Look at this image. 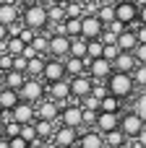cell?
Wrapping results in <instances>:
<instances>
[{
    "label": "cell",
    "instance_id": "1",
    "mask_svg": "<svg viewBox=\"0 0 146 148\" xmlns=\"http://www.w3.org/2000/svg\"><path fill=\"white\" fill-rule=\"evenodd\" d=\"M21 21L29 26V29H34V31H44L47 26H50V10H47V5L44 3H24V10H21Z\"/></svg>",
    "mask_w": 146,
    "mask_h": 148
},
{
    "label": "cell",
    "instance_id": "2",
    "mask_svg": "<svg viewBox=\"0 0 146 148\" xmlns=\"http://www.w3.org/2000/svg\"><path fill=\"white\" fill-rule=\"evenodd\" d=\"M107 88H110V94H115V96H120V99H128V96L136 91L133 73H120V70H115V73L107 78Z\"/></svg>",
    "mask_w": 146,
    "mask_h": 148
},
{
    "label": "cell",
    "instance_id": "3",
    "mask_svg": "<svg viewBox=\"0 0 146 148\" xmlns=\"http://www.w3.org/2000/svg\"><path fill=\"white\" fill-rule=\"evenodd\" d=\"M18 94H21V99L24 101H31V104H37V101H42L44 96H47V81L44 78H26L24 81V86L18 88Z\"/></svg>",
    "mask_w": 146,
    "mask_h": 148
},
{
    "label": "cell",
    "instance_id": "4",
    "mask_svg": "<svg viewBox=\"0 0 146 148\" xmlns=\"http://www.w3.org/2000/svg\"><path fill=\"white\" fill-rule=\"evenodd\" d=\"M57 122H60V125H68V127H78V130L86 127V125H84V107L78 104V99H71L68 104H63Z\"/></svg>",
    "mask_w": 146,
    "mask_h": 148
},
{
    "label": "cell",
    "instance_id": "5",
    "mask_svg": "<svg viewBox=\"0 0 146 148\" xmlns=\"http://www.w3.org/2000/svg\"><path fill=\"white\" fill-rule=\"evenodd\" d=\"M144 127H146V120L138 114V112H125V114H120V130L125 133V138L136 140L138 133H141Z\"/></svg>",
    "mask_w": 146,
    "mask_h": 148
},
{
    "label": "cell",
    "instance_id": "6",
    "mask_svg": "<svg viewBox=\"0 0 146 148\" xmlns=\"http://www.w3.org/2000/svg\"><path fill=\"white\" fill-rule=\"evenodd\" d=\"M138 3L136 0H118L115 3V18L118 21H123L125 26H133V23H138Z\"/></svg>",
    "mask_w": 146,
    "mask_h": 148
},
{
    "label": "cell",
    "instance_id": "7",
    "mask_svg": "<svg viewBox=\"0 0 146 148\" xmlns=\"http://www.w3.org/2000/svg\"><path fill=\"white\" fill-rule=\"evenodd\" d=\"M104 34V21L97 13H84L81 16V36L84 39H99Z\"/></svg>",
    "mask_w": 146,
    "mask_h": 148
},
{
    "label": "cell",
    "instance_id": "8",
    "mask_svg": "<svg viewBox=\"0 0 146 148\" xmlns=\"http://www.w3.org/2000/svg\"><path fill=\"white\" fill-rule=\"evenodd\" d=\"M42 78H44L47 83H55V81L68 78L65 60H60V57H47V60H44V73H42Z\"/></svg>",
    "mask_w": 146,
    "mask_h": 148
},
{
    "label": "cell",
    "instance_id": "9",
    "mask_svg": "<svg viewBox=\"0 0 146 148\" xmlns=\"http://www.w3.org/2000/svg\"><path fill=\"white\" fill-rule=\"evenodd\" d=\"M60 109H63L60 101H55L52 96H44L42 101H37V120H52V122H57L60 120Z\"/></svg>",
    "mask_w": 146,
    "mask_h": 148
},
{
    "label": "cell",
    "instance_id": "10",
    "mask_svg": "<svg viewBox=\"0 0 146 148\" xmlns=\"http://www.w3.org/2000/svg\"><path fill=\"white\" fill-rule=\"evenodd\" d=\"M71 81V94H73V99H84V96H89L91 94V88H94V78L89 75V73H84V75H73V78H68Z\"/></svg>",
    "mask_w": 146,
    "mask_h": 148
},
{
    "label": "cell",
    "instance_id": "11",
    "mask_svg": "<svg viewBox=\"0 0 146 148\" xmlns=\"http://www.w3.org/2000/svg\"><path fill=\"white\" fill-rule=\"evenodd\" d=\"M71 55V36L68 34H50V57L65 60Z\"/></svg>",
    "mask_w": 146,
    "mask_h": 148
},
{
    "label": "cell",
    "instance_id": "12",
    "mask_svg": "<svg viewBox=\"0 0 146 148\" xmlns=\"http://www.w3.org/2000/svg\"><path fill=\"white\" fill-rule=\"evenodd\" d=\"M78 138H81V130H78V127H68V125H57V130H55V135H52V140H55L57 146H63V148L76 146Z\"/></svg>",
    "mask_w": 146,
    "mask_h": 148
},
{
    "label": "cell",
    "instance_id": "13",
    "mask_svg": "<svg viewBox=\"0 0 146 148\" xmlns=\"http://www.w3.org/2000/svg\"><path fill=\"white\" fill-rule=\"evenodd\" d=\"M47 96H52V99H55V101H60V104H68V101L73 99V94H71V81H68V78H63V81L47 83Z\"/></svg>",
    "mask_w": 146,
    "mask_h": 148
},
{
    "label": "cell",
    "instance_id": "14",
    "mask_svg": "<svg viewBox=\"0 0 146 148\" xmlns=\"http://www.w3.org/2000/svg\"><path fill=\"white\" fill-rule=\"evenodd\" d=\"M13 120L16 122H21V125H29V122H37V104H31V101H18L13 109Z\"/></svg>",
    "mask_w": 146,
    "mask_h": 148
},
{
    "label": "cell",
    "instance_id": "15",
    "mask_svg": "<svg viewBox=\"0 0 146 148\" xmlns=\"http://www.w3.org/2000/svg\"><path fill=\"white\" fill-rule=\"evenodd\" d=\"M112 73H115V68H112V62H110L107 57H97V60L89 62V75H91L94 81H107Z\"/></svg>",
    "mask_w": 146,
    "mask_h": 148
},
{
    "label": "cell",
    "instance_id": "16",
    "mask_svg": "<svg viewBox=\"0 0 146 148\" xmlns=\"http://www.w3.org/2000/svg\"><path fill=\"white\" fill-rule=\"evenodd\" d=\"M102 135H107V133H112V130H118L120 127V112H99V117H97V125H94Z\"/></svg>",
    "mask_w": 146,
    "mask_h": 148
},
{
    "label": "cell",
    "instance_id": "17",
    "mask_svg": "<svg viewBox=\"0 0 146 148\" xmlns=\"http://www.w3.org/2000/svg\"><path fill=\"white\" fill-rule=\"evenodd\" d=\"M89 62H91L89 57H73V55H68V57H65V70H68V78L89 73Z\"/></svg>",
    "mask_w": 146,
    "mask_h": 148
},
{
    "label": "cell",
    "instance_id": "18",
    "mask_svg": "<svg viewBox=\"0 0 146 148\" xmlns=\"http://www.w3.org/2000/svg\"><path fill=\"white\" fill-rule=\"evenodd\" d=\"M78 143H81L84 148H107V143H104V135H102L97 127H91V130H81Z\"/></svg>",
    "mask_w": 146,
    "mask_h": 148
},
{
    "label": "cell",
    "instance_id": "19",
    "mask_svg": "<svg viewBox=\"0 0 146 148\" xmlns=\"http://www.w3.org/2000/svg\"><path fill=\"white\" fill-rule=\"evenodd\" d=\"M16 21H21V5L18 3H3L0 5V23H5V26H10V23H16Z\"/></svg>",
    "mask_w": 146,
    "mask_h": 148
},
{
    "label": "cell",
    "instance_id": "20",
    "mask_svg": "<svg viewBox=\"0 0 146 148\" xmlns=\"http://www.w3.org/2000/svg\"><path fill=\"white\" fill-rule=\"evenodd\" d=\"M136 65H138V60H136L133 52H120V55L115 57V62H112V68L120 70V73H133Z\"/></svg>",
    "mask_w": 146,
    "mask_h": 148
},
{
    "label": "cell",
    "instance_id": "21",
    "mask_svg": "<svg viewBox=\"0 0 146 148\" xmlns=\"http://www.w3.org/2000/svg\"><path fill=\"white\" fill-rule=\"evenodd\" d=\"M138 44H141V42H138V36H136V29H125V31L118 36V47H120L123 52H133Z\"/></svg>",
    "mask_w": 146,
    "mask_h": 148
},
{
    "label": "cell",
    "instance_id": "22",
    "mask_svg": "<svg viewBox=\"0 0 146 148\" xmlns=\"http://www.w3.org/2000/svg\"><path fill=\"white\" fill-rule=\"evenodd\" d=\"M18 101H21V94H18L16 88H8V86L0 88V107H3L5 112H10Z\"/></svg>",
    "mask_w": 146,
    "mask_h": 148
},
{
    "label": "cell",
    "instance_id": "23",
    "mask_svg": "<svg viewBox=\"0 0 146 148\" xmlns=\"http://www.w3.org/2000/svg\"><path fill=\"white\" fill-rule=\"evenodd\" d=\"M26 78H29V75H26L24 70H16V68H13V70L3 73V86H8V88H16V91H18V88L24 86V81H26Z\"/></svg>",
    "mask_w": 146,
    "mask_h": 148
},
{
    "label": "cell",
    "instance_id": "24",
    "mask_svg": "<svg viewBox=\"0 0 146 148\" xmlns=\"http://www.w3.org/2000/svg\"><path fill=\"white\" fill-rule=\"evenodd\" d=\"M57 125H60V122H52V120H37V133H39V138H42V140H50V138L55 135Z\"/></svg>",
    "mask_w": 146,
    "mask_h": 148
},
{
    "label": "cell",
    "instance_id": "25",
    "mask_svg": "<svg viewBox=\"0 0 146 148\" xmlns=\"http://www.w3.org/2000/svg\"><path fill=\"white\" fill-rule=\"evenodd\" d=\"M86 49H89V39H84V36H71V55H73V57H86Z\"/></svg>",
    "mask_w": 146,
    "mask_h": 148
},
{
    "label": "cell",
    "instance_id": "26",
    "mask_svg": "<svg viewBox=\"0 0 146 148\" xmlns=\"http://www.w3.org/2000/svg\"><path fill=\"white\" fill-rule=\"evenodd\" d=\"M44 60L47 57H31L29 60V68H26V75H31V78H42V73H44Z\"/></svg>",
    "mask_w": 146,
    "mask_h": 148
},
{
    "label": "cell",
    "instance_id": "27",
    "mask_svg": "<svg viewBox=\"0 0 146 148\" xmlns=\"http://www.w3.org/2000/svg\"><path fill=\"white\" fill-rule=\"evenodd\" d=\"M102 112H123V99L115 94H107L102 99Z\"/></svg>",
    "mask_w": 146,
    "mask_h": 148
},
{
    "label": "cell",
    "instance_id": "28",
    "mask_svg": "<svg viewBox=\"0 0 146 148\" xmlns=\"http://www.w3.org/2000/svg\"><path fill=\"white\" fill-rule=\"evenodd\" d=\"M125 140H131V138H125V133H123L120 127L104 135V143H107V148H120L123 143H125Z\"/></svg>",
    "mask_w": 146,
    "mask_h": 148
},
{
    "label": "cell",
    "instance_id": "29",
    "mask_svg": "<svg viewBox=\"0 0 146 148\" xmlns=\"http://www.w3.org/2000/svg\"><path fill=\"white\" fill-rule=\"evenodd\" d=\"M65 13L68 18H81L86 10H84V0H65Z\"/></svg>",
    "mask_w": 146,
    "mask_h": 148
},
{
    "label": "cell",
    "instance_id": "30",
    "mask_svg": "<svg viewBox=\"0 0 146 148\" xmlns=\"http://www.w3.org/2000/svg\"><path fill=\"white\" fill-rule=\"evenodd\" d=\"M97 16L104 21V26H107L110 21H115V3H102L99 10H97Z\"/></svg>",
    "mask_w": 146,
    "mask_h": 148
},
{
    "label": "cell",
    "instance_id": "31",
    "mask_svg": "<svg viewBox=\"0 0 146 148\" xmlns=\"http://www.w3.org/2000/svg\"><path fill=\"white\" fill-rule=\"evenodd\" d=\"M102 55H104V44H102V39H89L86 57H89V60H97V57H102Z\"/></svg>",
    "mask_w": 146,
    "mask_h": 148
},
{
    "label": "cell",
    "instance_id": "32",
    "mask_svg": "<svg viewBox=\"0 0 146 148\" xmlns=\"http://www.w3.org/2000/svg\"><path fill=\"white\" fill-rule=\"evenodd\" d=\"M24 49H26V42L21 36H8V52L10 55H24Z\"/></svg>",
    "mask_w": 146,
    "mask_h": 148
},
{
    "label": "cell",
    "instance_id": "33",
    "mask_svg": "<svg viewBox=\"0 0 146 148\" xmlns=\"http://www.w3.org/2000/svg\"><path fill=\"white\" fill-rule=\"evenodd\" d=\"M84 109H94V112H102V99H97L94 94H89V96H84L81 101H78Z\"/></svg>",
    "mask_w": 146,
    "mask_h": 148
},
{
    "label": "cell",
    "instance_id": "34",
    "mask_svg": "<svg viewBox=\"0 0 146 148\" xmlns=\"http://www.w3.org/2000/svg\"><path fill=\"white\" fill-rule=\"evenodd\" d=\"M65 34L68 36H81V18H65Z\"/></svg>",
    "mask_w": 146,
    "mask_h": 148
},
{
    "label": "cell",
    "instance_id": "35",
    "mask_svg": "<svg viewBox=\"0 0 146 148\" xmlns=\"http://www.w3.org/2000/svg\"><path fill=\"white\" fill-rule=\"evenodd\" d=\"M133 112H138V114L146 120V88H141V94L136 96V101H133Z\"/></svg>",
    "mask_w": 146,
    "mask_h": 148
},
{
    "label": "cell",
    "instance_id": "36",
    "mask_svg": "<svg viewBox=\"0 0 146 148\" xmlns=\"http://www.w3.org/2000/svg\"><path fill=\"white\" fill-rule=\"evenodd\" d=\"M133 81H136V88H146V65H136Z\"/></svg>",
    "mask_w": 146,
    "mask_h": 148
},
{
    "label": "cell",
    "instance_id": "37",
    "mask_svg": "<svg viewBox=\"0 0 146 148\" xmlns=\"http://www.w3.org/2000/svg\"><path fill=\"white\" fill-rule=\"evenodd\" d=\"M13 60H16V55H10V52H3V55H0V73H8V70H13Z\"/></svg>",
    "mask_w": 146,
    "mask_h": 148
},
{
    "label": "cell",
    "instance_id": "38",
    "mask_svg": "<svg viewBox=\"0 0 146 148\" xmlns=\"http://www.w3.org/2000/svg\"><path fill=\"white\" fill-rule=\"evenodd\" d=\"M91 94H94L97 99H104V96L110 94V88H107V81H94V88H91Z\"/></svg>",
    "mask_w": 146,
    "mask_h": 148
},
{
    "label": "cell",
    "instance_id": "39",
    "mask_svg": "<svg viewBox=\"0 0 146 148\" xmlns=\"http://www.w3.org/2000/svg\"><path fill=\"white\" fill-rule=\"evenodd\" d=\"M21 122H16V120H10V122H5V138H16V135H21Z\"/></svg>",
    "mask_w": 146,
    "mask_h": 148
},
{
    "label": "cell",
    "instance_id": "40",
    "mask_svg": "<svg viewBox=\"0 0 146 148\" xmlns=\"http://www.w3.org/2000/svg\"><path fill=\"white\" fill-rule=\"evenodd\" d=\"M120 52H123V49H120L118 44H104V55H102V57H107L110 62H115V57H118Z\"/></svg>",
    "mask_w": 146,
    "mask_h": 148
},
{
    "label": "cell",
    "instance_id": "41",
    "mask_svg": "<svg viewBox=\"0 0 146 148\" xmlns=\"http://www.w3.org/2000/svg\"><path fill=\"white\" fill-rule=\"evenodd\" d=\"M97 117H99V112L84 109V125H86V127H94V125H97Z\"/></svg>",
    "mask_w": 146,
    "mask_h": 148
},
{
    "label": "cell",
    "instance_id": "42",
    "mask_svg": "<svg viewBox=\"0 0 146 148\" xmlns=\"http://www.w3.org/2000/svg\"><path fill=\"white\" fill-rule=\"evenodd\" d=\"M104 29H110V31H115V34H123V31H125V29H131V26H125L123 21H118V18H115V21H110Z\"/></svg>",
    "mask_w": 146,
    "mask_h": 148
},
{
    "label": "cell",
    "instance_id": "43",
    "mask_svg": "<svg viewBox=\"0 0 146 148\" xmlns=\"http://www.w3.org/2000/svg\"><path fill=\"white\" fill-rule=\"evenodd\" d=\"M118 36H120V34H115V31L104 29V34H102L99 39H102V44H118Z\"/></svg>",
    "mask_w": 146,
    "mask_h": 148
},
{
    "label": "cell",
    "instance_id": "44",
    "mask_svg": "<svg viewBox=\"0 0 146 148\" xmlns=\"http://www.w3.org/2000/svg\"><path fill=\"white\" fill-rule=\"evenodd\" d=\"M18 36H21V39H24L26 44H31V42H34V36H37V31H34V29H29V26H24Z\"/></svg>",
    "mask_w": 146,
    "mask_h": 148
},
{
    "label": "cell",
    "instance_id": "45",
    "mask_svg": "<svg viewBox=\"0 0 146 148\" xmlns=\"http://www.w3.org/2000/svg\"><path fill=\"white\" fill-rule=\"evenodd\" d=\"M133 55H136L138 65H146V44H138V47L133 49Z\"/></svg>",
    "mask_w": 146,
    "mask_h": 148
},
{
    "label": "cell",
    "instance_id": "46",
    "mask_svg": "<svg viewBox=\"0 0 146 148\" xmlns=\"http://www.w3.org/2000/svg\"><path fill=\"white\" fill-rule=\"evenodd\" d=\"M13 68H16V70H24V73H26V68H29V60H26L24 55H16V60H13Z\"/></svg>",
    "mask_w": 146,
    "mask_h": 148
},
{
    "label": "cell",
    "instance_id": "47",
    "mask_svg": "<svg viewBox=\"0 0 146 148\" xmlns=\"http://www.w3.org/2000/svg\"><path fill=\"white\" fill-rule=\"evenodd\" d=\"M8 140H10V148H26V146H29V140H26V138H21V135L8 138Z\"/></svg>",
    "mask_w": 146,
    "mask_h": 148
},
{
    "label": "cell",
    "instance_id": "48",
    "mask_svg": "<svg viewBox=\"0 0 146 148\" xmlns=\"http://www.w3.org/2000/svg\"><path fill=\"white\" fill-rule=\"evenodd\" d=\"M136 36H138L141 44H146V23H138V26H136Z\"/></svg>",
    "mask_w": 146,
    "mask_h": 148
},
{
    "label": "cell",
    "instance_id": "49",
    "mask_svg": "<svg viewBox=\"0 0 146 148\" xmlns=\"http://www.w3.org/2000/svg\"><path fill=\"white\" fill-rule=\"evenodd\" d=\"M24 57H26V60H31V57H39L37 47H34V44H26V49H24Z\"/></svg>",
    "mask_w": 146,
    "mask_h": 148
},
{
    "label": "cell",
    "instance_id": "50",
    "mask_svg": "<svg viewBox=\"0 0 146 148\" xmlns=\"http://www.w3.org/2000/svg\"><path fill=\"white\" fill-rule=\"evenodd\" d=\"M8 36H10L8 26H5V23H0V42H8Z\"/></svg>",
    "mask_w": 146,
    "mask_h": 148
},
{
    "label": "cell",
    "instance_id": "51",
    "mask_svg": "<svg viewBox=\"0 0 146 148\" xmlns=\"http://www.w3.org/2000/svg\"><path fill=\"white\" fill-rule=\"evenodd\" d=\"M136 143H138V148H146V127L138 133V138H136Z\"/></svg>",
    "mask_w": 146,
    "mask_h": 148
},
{
    "label": "cell",
    "instance_id": "52",
    "mask_svg": "<svg viewBox=\"0 0 146 148\" xmlns=\"http://www.w3.org/2000/svg\"><path fill=\"white\" fill-rule=\"evenodd\" d=\"M39 148H63V146H57V143H55V140L50 138V140H44V143H42Z\"/></svg>",
    "mask_w": 146,
    "mask_h": 148
},
{
    "label": "cell",
    "instance_id": "53",
    "mask_svg": "<svg viewBox=\"0 0 146 148\" xmlns=\"http://www.w3.org/2000/svg\"><path fill=\"white\" fill-rule=\"evenodd\" d=\"M138 23H146V5H141V10H138Z\"/></svg>",
    "mask_w": 146,
    "mask_h": 148
},
{
    "label": "cell",
    "instance_id": "54",
    "mask_svg": "<svg viewBox=\"0 0 146 148\" xmlns=\"http://www.w3.org/2000/svg\"><path fill=\"white\" fill-rule=\"evenodd\" d=\"M0 148H10V140L8 138H0Z\"/></svg>",
    "mask_w": 146,
    "mask_h": 148
},
{
    "label": "cell",
    "instance_id": "55",
    "mask_svg": "<svg viewBox=\"0 0 146 148\" xmlns=\"http://www.w3.org/2000/svg\"><path fill=\"white\" fill-rule=\"evenodd\" d=\"M26 148H39V146H37V143H29V146H26Z\"/></svg>",
    "mask_w": 146,
    "mask_h": 148
},
{
    "label": "cell",
    "instance_id": "56",
    "mask_svg": "<svg viewBox=\"0 0 146 148\" xmlns=\"http://www.w3.org/2000/svg\"><path fill=\"white\" fill-rule=\"evenodd\" d=\"M99 3H118V0H99Z\"/></svg>",
    "mask_w": 146,
    "mask_h": 148
},
{
    "label": "cell",
    "instance_id": "57",
    "mask_svg": "<svg viewBox=\"0 0 146 148\" xmlns=\"http://www.w3.org/2000/svg\"><path fill=\"white\" fill-rule=\"evenodd\" d=\"M71 148H84V146H81V143H76V146H71Z\"/></svg>",
    "mask_w": 146,
    "mask_h": 148
},
{
    "label": "cell",
    "instance_id": "58",
    "mask_svg": "<svg viewBox=\"0 0 146 148\" xmlns=\"http://www.w3.org/2000/svg\"><path fill=\"white\" fill-rule=\"evenodd\" d=\"M3 112H5V109H3V107H0V120H3Z\"/></svg>",
    "mask_w": 146,
    "mask_h": 148
},
{
    "label": "cell",
    "instance_id": "59",
    "mask_svg": "<svg viewBox=\"0 0 146 148\" xmlns=\"http://www.w3.org/2000/svg\"><path fill=\"white\" fill-rule=\"evenodd\" d=\"M13 3H18V5H21V3H26V0H13Z\"/></svg>",
    "mask_w": 146,
    "mask_h": 148
},
{
    "label": "cell",
    "instance_id": "60",
    "mask_svg": "<svg viewBox=\"0 0 146 148\" xmlns=\"http://www.w3.org/2000/svg\"><path fill=\"white\" fill-rule=\"evenodd\" d=\"M0 88H3V73H0Z\"/></svg>",
    "mask_w": 146,
    "mask_h": 148
},
{
    "label": "cell",
    "instance_id": "61",
    "mask_svg": "<svg viewBox=\"0 0 146 148\" xmlns=\"http://www.w3.org/2000/svg\"><path fill=\"white\" fill-rule=\"evenodd\" d=\"M26 3H29V0H26ZM31 3H42V0H31Z\"/></svg>",
    "mask_w": 146,
    "mask_h": 148
}]
</instances>
